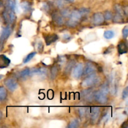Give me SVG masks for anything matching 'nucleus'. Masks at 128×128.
Segmentation results:
<instances>
[{
  "mask_svg": "<svg viewBox=\"0 0 128 128\" xmlns=\"http://www.w3.org/2000/svg\"><path fill=\"white\" fill-rule=\"evenodd\" d=\"M100 81V78L94 73L89 75L87 78L85 79L82 82V86L84 88L91 87L96 84Z\"/></svg>",
  "mask_w": 128,
  "mask_h": 128,
  "instance_id": "f257e3e1",
  "label": "nucleus"
},
{
  "mask_svg": "<svg viewBox=\"0 0 128 128\" xmlns=\"http://www.w3.org/2000/svg\"><path fill=\"white\" fill-rule=\"evenodd\" d=\"M93 98L97 102L100 104H106L108 101V98L106 94H104L101 91H97L93 93Z\"/></svg>",
  "mask_w": 128,
  "mask_h": 128,
  "instance_id": "f03ea898",
  "label": "nucleus"
},
{
  "mask_svg": "<svg viewBox=\"0 0 128 128\" xmlns=\"http://www.w3.org/2000/svg\"><path fill=\"white\" fill-rule=\"evenodd\" d=\"M47 75V70L44 68L34 69L30 71V76H37L42 78H44Z\"/></svg>",
  "mask_w": 128,
  "mask_h": 128,
  "instance_id": "7ed1b4c3",
  "label": "nucleus"
},
{
  "mask_svg": "<svg viewBox=\"0 0 128 128\" xmlns=\"http://www.w3.org/2000/svg\"><path fill=\"white\" fill-rule=\"evenodd\" d=\"M4 84L6 88L11 91H14L18 88L17 82L12 78H9L5 80Z\"/></svg>",
  "mask_w": 128,
  "mask_h": 128,
  "instance_id": "20e7f679",
  "label": "nucleus"
},
{
  "mask_svg": "<svg viewBox=\"0 0 128 128\" xmlns=\"http://www.w3.org/2000/svg\"><path fill=\"white\" fill-rule=\"evenodd\" d=\"M83 65L82 63H79L76 65L73 69L72 71V76L74 78L78 79L82 75V72H83Z\"/></svg>",
  "mask_w": 128,
  "mask_h": 128,
  "instance_id": "39448f33",
  "label": "nucleus"
},
{
  "mask_svg": "<svg viewBox=\"0 0 128 128\" xmlns=\"http://www.w3.org/2000/svg\"><path fill=\"white\" fill-rule=\"evenodd\" d=\"M100 108L98 107H94L92 109L91 116V122L92 124L96 123V121L98 120L100 116Z\"/></svg>",
  "mask_w": 128,
  "mask_h": 128,
  "instance_id": "423d86ee",
  "label": "nucleus"
},
{
  "mask_svg": "<svg viewBox=\"0 0 128 128\" xmlns=\"http://www.w3.org/2000/svg\"><path fill=\"white\" fill-rule=\"evenodd\" d=\"M92 21H93V23L94 24H101L104 21L103 14L101 12H96L92 16Z\"/></svg>",
  "mask_w": 128,
  "mask_h": 128,
  "instance_id": "0eeeda50",
  "label": "nucleus"
},
{
  "mask_svg": "<svg viewBox=\"0 0 128 128\" xmlns=\"http://www.w3.org/2000/svg\"><path fill=\"white\" fill-rule=\"evenodd\" d=\"M11 28L10 26H6L5 28L3 29L1 33V36H0V42H3L5 40H7L10 35L11 34Z\"/></svg>",
  "mask_w": 128,
  "mask_h": 128,
  "instance_id": "6e6552de",
  "label": "nucleus"
},
{
  "mask_svg": "<svg viewBox=\"0 0 128 128\" xmlns=\"http://www.w3.org/2000/svg\"><path fill=\"white\" fill-rule=\"evenodd\" d=\"M70 20L78 23L79 21H80V20L82 18V16H81V13L79 11V10H74L70 14Z\"/></svg>",
  "mask_w": 128,
  "mask_h": 128,
  "instance_id": "1a4fd4ad",
  "label": "nucleus"
},
{
  "mask_svg": "<svg viewBox=\"0 0 128 128\" xmlns=\"http://www.w3.org/2000/svg\"><path fill=\"white\" fill-rule=\"evenodd\" d=\"M96 71V67L92 62H87L85 66L84 73L86 75H90L95 72Z\"/></svg>",
  "mask_w": 128,
  "mask_h": 128,
  "instance_id": "9d476101",
  "label": "nucleus"
},
{
  "mask_svg": "<svg viewBox=\"0 0 128 128\" xmlns=\"http://www.w3.org/2000/svg\"><path fill=\"white\" fill-rule=\"evenodd\" d=\"M10 60L5 55H0V68H5L8 67L10 64Z\"/></svg>",
  "mask_w": 128,
  "mask_h": 128,
  "instance_id": "9b49d317",
  "label": "nucleus"
},
{
  "mask_svg": "<svg viewBox=\"0 0 128 128\" xmlns=\"http://www.w3.org/2000/svg\"><path fill=\"white\" fill-rule=\"evenodd\" d=\"M118 50L120 54L127 53L128 52V46L125 42H120L118 45Z\"/></svg>",
  "mask_w": 128,
  "mask_h": 128,
  "instance_id": "f8f14e48",
  "label": "nucleus"
},
{
  "mask_svg": "<svg viewBox=\"0 0 128 128\" xmlns=\"http://www.w3.org/2000/svg\"><path fill=\"white\" fill-rule=\"evenodd\" d=\"M58 39V36L56 34H51L45 37V41H46L47 45L51 44L52 42H55Z\"/></svg>",
  "mask_w": 128,
  "mask_h": 128,
  "instance_id": "ddd939ff",
  "label": "nucleus"
},
{
  "mask_svg": "<svg viewBox=\"0 0 128 128\" xmlns=\"http://www.w3.org/2000/svg\"><path fill=\"white\" fill-rule=\"evenodd\" d=\"M52 19H53L54 21H55V22L57 24L62 25L64 23V20L62 16H60V15L57 14H54V15L52 16Z\"/></svg>",
  "mask_w": 128,
  "mask_h": 128,
  "instance_id": "4468645a",
  "label": "nucleus"
},
{
  "mask_svg": "<svg viewBox=\"0 0 128 128\" xmlns=\"http://www.w3.org/2000/svg\"><path fill=\"white\" fill-rule=\"evenodd\" d=\"M74 64H75L74 60H71V61H69V62H68L67 65H66V68H65V72H66V73L70 72V71L72 70Z\"/></svg>",
  "mask_w": 128,
  "mask_h": 128,
  "instance_id": "2eb2a0df",
  "label": "nucleus"
},
{
  "mask_svg": "<svg viewBox=\"0 0 128 128\" xmlns=\"http://www.w3.org/2000/svg\"><path fill=\"white\" fill-rule=\"evenodd\" d=\"M7 96V92L4 88L0 86V101H4Z\"/></svg>",
  "mask_w": 128,
  "mask_h": 128,
  "instance_id": "dca6fc26",
  "label": "nucleus"
},
{
  "mask_svg": "<svg viewBox=\"0 0 128 128\" xmlns=\"http://www.w3.org/2000/svg\"><path fill=\"white\" fill-rule=\"evenodd\" d=\"M58 73V68L57 66H52L51 70V78L54 80Z\"/></svg>",
  "mask_w": 128,
  "mask_h": 128,
  "instance_id": "f3484780",
  "label": "nucleus"
},
{
  "mask_svg": "<svg viewBox=\"0 0 128 128\" xmlns=\"http://www.w3.org/2000/svg\"><path fill=\"white\" fill-rule=\"evenodd\" d=\"M21 7H22V10L26 12V11H29L31 10V4L28 1H24V2L21 3Z\"/></svg>",
  "mask_w": 128,
  "mask_h": 128,
  "instance_id": "a211bd4d",
  "label": "nucleus"
},
{
  "mask_svg": "<svg viewBox=\"0 0 128 128\" xmlns=\"http://www.w3.org/2000/svg\"><path fill=\"white\" fill-rule=\"evenodd\" d=\"M104 36L106 39H110L112 38L114 36V32L111 30H108V31H106L104 33Z\"/></svg>",
  "mask_w": 128,
  "mask_h": 128,
  "instance_id": "6ab92c4d",
  "label": "nucleus"
},
{
  "mask_svg": "<svg viewBox=\"0 0 128 128\" xmlns=\"http://www.w3.org/2000/svg\"><path fill=\"white\" fill-rule=\"evenodd\" d=\"M100 91L102 92H103L104 94L107 95L109 93V91H110V88H109L108 84L107 83H104L101 86V90Z\"/></svg>",
  "mask_w": 128,
  "mask_h": 128,
  "instance_id": "aec40b11",
  "label": "nucleus"
},
{
  "mask_svg": "<svg viewBox=\"0 0 128 128\" xmlns=\"http://www.w3.org/2000/svg\"><path fill=\"white\" fill-rule=\"evenodd\" d=\"M114 9L116 11V13L120 14H121V16H123V15L124 14V9L122 8V6H120V4L115 5Z\"/></svg>",
  "mask_w": 128,
  "mask_h": 128,
  "instance_id": "412c9836",
  "label": "nucleus"
},
{
  "mask_svg": "<svg viewBox=\"0 0 128 128\" xmlns=\"http://www.w3.org/2000/svg\"><path fill=\"white\" fill-rule=\"evenodd\" d=\"M112 17H113V14L112 12L110 11H106L104 14V20H107V21H110V20H112Z\"/></svg>",
  "mask_w": 128,
  "mask_h": 128,
  "instance_id": "4be33fe9",
  "label": "nucleus"
},
{
  "mask_svg": "<svg viewBox=\"0 0 128 128\" xmlns=\"http://www.w3.org/2000/svg\"><path fill=\"white\" fill-rule=\"evenodd\" d=\"M35 55H36V52H32L29 54L25 58L24 60H23L24 63H27V62H28L30 60H31L32 58H33L34 57Z\"/></svg>",
  "mask_w": 128,
  "mask_h": 128,
  "instance_id": "5701e85b",
  "label": "nucleus"
},
{
  "mask_svg": "<svg viewBox=\"0 0 128 128\" xmlns=\"http://www.w3.org/2000/svg\"><path fill=\"white\" fill-rule=\"evenodd\" d=\"M30 69L26 68L20 72V77H21V78H25V77H26V76H28V75H30Z\"/></svg>",
  "mask_w": 128,
  "mask_h": 128,
  "instance_id": "b1692460",
  "label": "nucleus"
},
{
  "mask_svg": "<svg viewBox=\"0 0 128 128\" xmlns=\"http://www.w3.org/2000/svg\"><path fill=\"white\" fill-rule=\"evenodd\" d=\"M79 11H80V13H81V16H84L90 13V9L86 8H81L80 10H79Z\"/></svg>",
  "mask_w": 128,
  "mask_h": 128,
  "instance_id": "393cba45",
  "label": "nucleus"
},
{
  "mask_svg": "<svg viewBox=\"0 0 128 128\" xmlns=\"http://www.w3.org/2000/svg\"><path fill=\"white\" fill-rule=\"evenodd\" d=\"M113 21L115 22H120L122 21V18L121 14L116 13L113 18Z\"/></svg>",
  "mask_w": 128,
  "mask_h": 128,
  "instance_id": "a878e982",
  "label": "nucleus"
},
{
  "mask_svg": "<svg viewBox=\"0 0 128 128\" xmlns=\"http://www.w3.org/2000/svg\"><path fill=\"white\" fill-rule=\"evenodd\" d=\"M70 14H71V12H70V10H68V9H63V10H61V14L62 17H68V16H70Z\"/></svg>",
  "mask_w": 128,
  "mask_h": 128,
  "instance_id": "bb28decb",
  "label": "nucleus"
},
{
  "mask_svg": "<svg viewBox=\"0 0 128 128\" xmlns=\"http://www.w3.org/2000/svg\"><path fill=\"white\" fill-rule=\"evenodd\" d=\"M79 125V121L77 120H74L70 122V125L68 126V128H77Z\"/></svg>",
  "mask_w": 128,
  "mask_h": 128,
  "instance_id": "cd10ccee",
  "label": "nucleus"
},
{
  "mask_svg": "<svg viewBox=\"0 0 128 128\" xmlns=\"http://www.w3.org/2000/svg\"><path fill=\"white\" fill-rule=\"evenodd\" d=\"M8 6L11 10L14 11L15 8H16V3H15L14 0H9L8 1Z\"/></svg>",
  "mask_w": 128,
  "mask_h": 128,
  "instance_id": "c85d7f7f",
  "label": "nucleus"
},
{
  "mask_svg": "<svg viewBox=\"0 0 128 128\" xmlns=\"http://www.w3.org/2000/svg\"><path fill=\"white\" fill-rule=\"evenodd\" d=\"M15 18H16V16H15L14 12V11H12V10H11V11H10V13H9V18H10V21H11V22H12L14 21Z\"/></svg>",
  "mask_w": 128,
  "mask_h": 128,
  "instance_id": "c756f323",
  "label": "nucleus"
},
{
  "mask_svg": "<svg viewBox=\"0 0 128 128\" xmlns=\"http://www.w3.org/2000/svg\"><path fill=\"white\" fill-rule=\"evenodd\" d=\"M86 108H80V109H79V114H80V116H81V118L84 117L85 115V114H86Z\"/></svg>",
  "mask_w": 128,
  "mask_h": 128,
  "instance_id": "7c9ffc66",
  "label": "nucleus"
},
{
  "mask_svg": "<svg viewBox=\"0 0 128 128\" xmlns=\"http://www.w3.org/2000/svg\"><path fill=\"white\" fill-rule=\"evenodd\" d=\"M66 24H67V26H70V27L73 28V27H75V26L78 24V23L77 22L71 21V20H69L68 21H67V22H66Z\"/></svg>",
  "mask_w": 128,
  "mask_h": 128,
  "instance_id": "2f4dec72",
  "label": "nucleus"
},
{
  "mask_svg": "<svg viewBox=\"0 0 128 128\" xmlns=\"http://www.w3.org/2000/svg\"><path fill=\"white\" fill-rule=\"evenodd\" d=\"M128 26H125L124 28L122 30V36L124 38H127L128 36Z\"/></svg>",
  "mask_w": 128,
  "mask_h": 128,
  "instance_id": "473e14b6",
  "label": "nucleus"
},
{
  "mask_svg": "<svg viewBox=\"0 0 128 128\" xmlns=\"http://www.w3.org/2000/svg\"><path fill=\"white\" fill-rule=\"evenodd\" d=\"M56 4L58 7L62 8L64 6V1L63 0H56Z\"/></svg>",
  "mask_w": 128,
  "mask_h": 128,
  "instance_id": "72a5a7b5",
  "label": "nucleus"
},
{
  "mask_svg": "<svg viewBox=\"0 0 128 128\" xmlns=\"http://www.w3.org/2000/svg\"><path fill=\"white\" fill-rule=\"evenodd\" d=\"M128 96V88H126L124 89V90H123V92H122V99H126L127 98Z\"/></svg>",
  "mask_w": 128,
  "mask_h": 128,
  "instance_id": "f704fd0d",
  "label": "nucleus"
},
{
  "mask_svg": "<svg viewBox=\"0 0 128 128\" xmlns=\"http://www.w3.org/2000/svg\"><path fill=\"white\" fill-rule=\"evenodd\" d=\"M43 48L44 46L41 42H40L38 44V51L39 52H42V50H43Z\"/></svg>",
  "mask_w": 128,
  "mask_h": 128,
  "instance_id": "c9c22d12",
  "label": "nucleus"
},
{
  "mask_svg": "<svg viewBox=\"0 0 128 128\" xmlns=\"http://www.w3.org/2000/svg\"><path fill=\"white\" fill-rule=\"evenodd\" d=\"M43 9L44 10H46V11H49L50 10V6H49L48 4L44 2L43 4Z\"/></svg>",
  "mask_w": 128,
  "mask_h": 128,
  "instance_id": "e433bc0d",
  "label": "nucleus"
},
{
  "mask_svg": "<svg viewBox=\"0 0 128 128\" xmlns=\"http://www.w3.org/2000/svg\"><path fill=\"white\" fill-rule=\"evenodd\" d=\"M60 64H62L63 62H66V58H65L64 56H62V57L60 58Z\"/></svg>",
  "mask_w": 128,
  "mask_h": 128,
  "instance_id": "4c0bfd02",
  "label": "nucleus"
},
{
  "mask_svg": "<svg viewBox=\"0 0 128 128\" xmlns=\"http://www.w3.org/2000/svg\"><path fill=\"white\" fill-rule=\"evenodd\" d=\"M66 1L70 2H73L74 1V0H66Z\"/></svg>",
  "mask_w": 128,
  "mask_h": 128,
  "instance_id": "58836bf2",
  "label": "nucleus"
},
{
  "mask_svg": "<svg viewBox=\"0 0 128 128\" xmlns=\"http://www.w3.org/2000/svg\"><path fill=\"white\" fill-rule=\"evenodd\" d=\"M1 118H2V112H1V111H0V120H1Z\"/></svg>",
  "mask_w": 128,
  "mask_h": 128,
  "instance_id": "ea45409f",
  "label": "nucleus"
},
{
  "mask_svg": "<svg viewBox=\"0 0 128 128\" xmlns=\"http://www.w3.org/2000/svg\"><path fill=\"white\" fill-rule=\"evenodd\" d=\"M2 78H3V76H2V75H0V80H1Z\"/></svg>",
  "mask_w": 128,
  "mask_h": 128,
  "instance_id": "a19ab883",
  "label": "nucleus"
}]
</instances>
